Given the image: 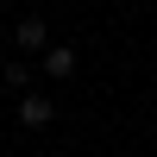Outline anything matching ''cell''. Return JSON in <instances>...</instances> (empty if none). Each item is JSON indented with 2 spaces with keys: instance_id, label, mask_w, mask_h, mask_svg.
<instances>
[{
  "instance_id": "cell-2",
  "label": "cell",
  "mask_w": 157,
  "mask_h": 157,
  "mask_svg": "<svg viewBox=\"0 0 157 157\" xmlns=\"http://www.w3.org/2000/svg\"><path fill=\"white\" fill-rule=\"evenodd\" d=\"M75 69H82V57H75V44H50V50H44V75H50V82H69Z\"/></svg>"
},
{
  "instance_id": "cell-4",
  "label": "cell",
  "mask_w": 157,
  "mask_h": 157,
  "mask_svg": "<svg viewBox=\"0 0 157 157\" xmlns=\"http://www.w3.org/2000/svg\"><path fill=\"white\" fill-rule=\"evenodd\" d=\"M0 82H6V88H25V82H32V69L13 57V63H0Z\"/></svg>"
},
{
  "instance_id": "cell-3",
  "label": "cell",
  "mask_w": 157,
  "mask_h": 157,
  "mask_svg": "<svg viewBox=\"0 0 157 157\" xmlns=\"http://www.w3.org/2000/svg\"><path fill=\"white\" fill-rule=\"evenodd\" d=\"M50 120H57V101H50V94H25L19 101V126L38 132V126H50Z\"/></svg>"
},
{
  "instance_id": "cell-1",
  "label": "cell",
  "mask_w": 157,
  "mask_h": 157,
  "mask_svg": "<svg viewBox=\"0 0 157 157\" xmlns=\"http://www.w3.org/2000/svg\"><path fill=\"white\" fill-rule=\"evenodd\" d=\"M13 44H19V50H32V57H44V50H50V25L38 19V13H25V19L13 25Z\"/></svg>"
}]
</instances>
